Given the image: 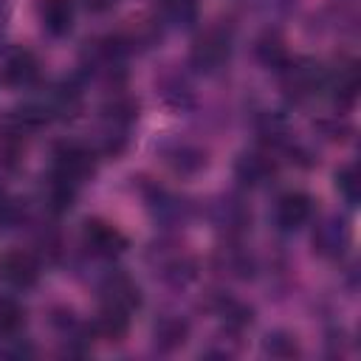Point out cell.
I'll return each instance as SVG.
<instances>
[{
	"instance_id": "obj_2",
	"label": "cell",
	"mask_w": 361,
	"mask_h": 361,
	"mask_svg": "<svg viewBox=\"0 0 361 361\" xmlns=\"http://www.w3.org/2000/svg\"><path fill=\"white\" fill-rule=\"evenodd\" d=\"M39 73V62L37 56L23 48V45H11L0 54V79L11 87H25L37 79Z\"/></svg>"
},
{
	"instance_id": "obj_4",
	"label": "cell",
	"mask_w": 361,
	"mask_h": 361,
	"mask_svg": "<svg viewBox=\"0 0 361 361\" xmlns=\"http://www.w3.org/2000/svg\"><path fill=\"white\" fill-rule=\"evenodd\" d=\"M82 240H85L90 254L104 257V259H113L127 248V237L104 220H87L82 228Z\"/></svg>"
},
{
	"instance_id": "obj_8",
	"label": "cell",
	"mask_w": 361,
	"mask_h": 361,
	"mask_svg": "<svg viewBox=\"0 0 361 361\" xmlns=\"http://www.w3.org/2000/svg\"><path fill=\"white\" fill-rule=\"evenodd\" d=\"M104 307H116V310L130 313L133 307H138V288L124 276H113L104 288Z\"/></svg>"
},
{
	"instance_id": "obj_3",
	"label": "cell",
	"mask_w": 361,
	"mask_h": 361,
	"mask_svg": "<svg viewBox=\"0 0 361 361\" xmlns=\"http://www.w3.org/2000/svg\"><path fill=\"white\" fill-rule=\"evenodd\" d=\"M39 279V262L23 248H11L0 257V282L8 288H31Z\"/></svg>"
},
{
	"instance_id": "obj_5",
	"label": "cell",
	"mask_w": 361,
	"mask_h": 361,
	"mask_svg": "<svg viewBox=\"0 0 361 361\" xmlns=\"http://www.w3.org/2000/svg\"><path fill=\"white\" fill-rule=\"evenodd\" d=\"M310 214H313V200L305 192H285L276 200V212H274L279 228H285V231H293V228L305 226L310 220Z\"/></svg>"
},
{
	"instance_id": "obj_13",
	"label": "cell",
	"mask_w": 361,
	"mask_h": 361,
	"mask_svg": "<svg viewBox=\"0 0 361 361\" xmlns=\"http://www.w3.org/2000/svg\"><path fill=\"white\" fill-rule=\"evenodd\" d=\"M336 186H338V192L344 195V200H347L350 206H355V203H358V197H361V178H358V166H355V164L344 166V169L336 175Z\"/></svg>"
},
{
	"instance_id": "obj_12",
	"label": "cell",
	"mask_w": 361,
	"mask_h": 361,
	"mask_svg": "<svg viewBox=\"0 0 361 361\" xmlns=\"http://www.w3.org/2000/svg\"><path fill=\"white\" fill-rule=\"evenodd\" d=\"M25 322V313L23 307L8 299V296H0V336H14Z\"/></svg>"
},
{
	"instance_id": "obj_6",
	"label": "cell",
	"mask_w": 361,
	"mask_h": 361,
	"mask_svg": "<svg viewBox=\"0 0 361 361\" xmlns=\"http://www.w3.org/2000/svg\"><path fill=\"white\" fill-rule=\"evenodd\" d=\"M192 59H195V65L203 71H214V68H220L226 59H228V37L226 34H220V31H206L197 42H195V48H192Z\"/></svg>"
},
{
	"instance_id": "obj_9",
	"label": "cell",
	"mask_w": 361,
	"mask_h": 361,
	"mask_svg": "<svg viewBox=\"0 0 361 361\" xmlns=\"http://www.w3.org/2000/svg\"><path fill=\"white\" fill-rule=\"evenodd\" d=\"M96 333L107 341H118L127 333V313L116 310V307H102V313L96 319Z\"/></svg>"
},
{
	"instance_id": "obj_7",
	"label": "cell",
	"mask_w": 361,
	"mask_h": 361,
	"mask_svg": "<svg viewBox=\"0 0 361 361\" xmlns=\"http://www.w3.org/2000/svg\"><path fill=\"white\" fill-rule=\"evenodd\" d=\"M39 23L51 37H65L73 28V0H39Z\"/></svg>"
},
{
	"instance_id": "obj_15",
	"label": "cell",
	"mask_w": 361,
	"mask_h": 361,
	"mask_svg": "<svg viewBox=\"0 0 361 361\" xmlns=\"http://www.w3.org/2000/svg\"><path fill=\"white\" fill-rule=\"evenodd\" d=\"M90 11H107V8H113L118 0H82Z\"/></svg>"
},
{
	"instance_id": "obj_14",
	"label": "cell",
	"mask_w": 361,
	"mask_h": 361,
	"mask_svg": "<svg viewBox=\"0 0 361 361\" xmlns=\"http://www.w3.org/2000/svg\"><path fill=\"white\" fill-rule=\"evenodd\" d=\"M333 90H336V99L344 102V104H350L355 99V93H358V71H355V65H347V68L338 71V76L333 82Z\"/></svg>"
},
{
	"instance_id": "obj_11",
	"label": "cell",
	"mask_w": 361,
	"mask_h": 361,
	"mask_svg": "<svg viewBox=\"0 0 361 361\" xmlns=\"http://www.w3.org/2000/svg\"><path fill=\"white\" fill-rule=\"evenodd\" d=\"M158 6L164 11V17L178 25H189L197 17V0H158Z\"/></svg>"
},
{
	"instance_id": "obj_1",
	"label": "cell",
	"mask_w": 361,
	"mask_h": 361,
	"mask_svg": "<svg viewBox=\"0 0 361 361\" xmlns=\"http://www.w3.org/2000/svg\"><path fill=\"white\" fill-rule=\"evenodd\" d=\"M87 175H93V152L79 144H62L54 152V178L79 186Z\"/></svg>"
},
{
	"instance_id": "obj_10",
	"label": "cell",
	"mask_w": 361,
	"mask_h": 361,
	"mask_svg": "<svg viewBox=\"0 0 361 361\" xmlns=\"http://www.w3.org/2000/svg\"><path fill=\"white\" fill-rule=\"evenodd\" d=\"M274 172V164L262 155H243L237 161V175L243 183H262Z\"/></svg>"
}]
</instances>
